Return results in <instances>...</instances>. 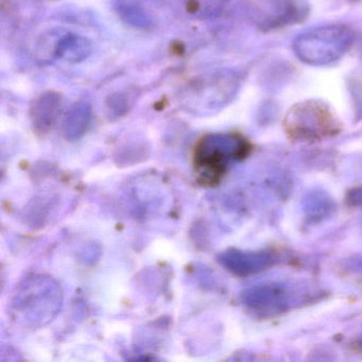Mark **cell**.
Masks as SVG:
<instances>
[{
  "label": "cell",
  "mask_w": 362,
  "mask_h": 362,
  "mask_svg": "<svg viewBox=\"0 0 362 362\" xmlns=\"http://www.w3.org/2000/svg\"><path fill=\"white\" fill-rule=\"evenodd\" d=\"M39 47V54H43V58H58L69 63L83 62L92 52L88 39L64 30L50 31L43 35Z\"/></svg>",
  "instance_id": "cell-5"
},
{
  "label": "cell",
  "mask_w": 362,
  "mask_h": 362,
  "mask_svg": "<svg viewBox=\"0 0 362 362\" xmlns=\"http://www.w3.org/2000/svg\"><path fill=\"white\" fill-rule=\"evenodd\" d=\"M303 207L309 219L317 221L329 215L334 209V204L327 194L317 190V192H309L305 197Z\"/></svg>",
  "instance_id": "cell-10"
},
{
  "label": "cell",
  "mask_w": 362,
  "mask_h": 362,
  "mask_svg": "<svg viewBox=\"0 0 362 362\" xmlns=\"http://www.w3.org/2000/svg\"><path fill=\"white\" fill-rule=\"evenodd\" d=\"M64 293L50 275L33 274L14 288L9 300L12 321L23 328L37 329L52 323L62 310Z\"/></svg>",
  "instance_id": "cell-1"
},
{
  "label": "cell",
  "mask_w": 362,
  "mask_h": 362,
  "mask_svg": "<svg viewBox=\"0 0 362 362\" xmlns=\"http://www.w3.org/2000/svg\"><path fill=\"white\" fill-rule=\"evenodd\" d=\"M303 42L311 44L310 47L315 48L313 52L307 54V60L315 62H329L342 54L344 46L346 45V35L340 29H321L317 35L303 37Z\"/></svg>",
  "instance_id": "cell-7"
},
{
  "label": "cell",
  "mask_w": 362,
  "mask_h": 362,
  "mask_svg": "<svg viewBox=\"0 0 362 362\" xmlns=\"http://www.w3.org/2000/svg\"><path fill=\"white\" fill-rule=\"evenodd\" d=\"M90 118L92 109L88 103L80 101L71 105L63 120V137L69 141H76L81 139L88 130Z\"/></svg>",
  "instance_id": "cell-9"
},
{
  "label": "cell",
  "mask_w": 362,
  "mask_h": 362,
  "mask_svg": "<svg viewBox=\"0 0 362 362\" xmlns=\"http://www.w3.org/2000/svg\"><path fill=\"white\" fill-rule=\"evenodd\" d=\"M346 202L349 206H362V186L354 188L347 194Z\"/></svg>",
  "instance_id": "cell-11"
},
{
  "label": "cell",
  "mask_w": 362,
  "mask_h": 362,
  "mask_svg": "<svg viewBox=\"0 0 362 362\" xmlns=\"http://www.w3.org/2000/svg\"><path fill=\"white\" fill-rule=\"evenodd\" d=\"M218 262L233 274L245 277L270 268L276 262V257L270 251H241L233 249L220 254Z\"/></svg>",
  "instance_id": "cell-6"
},
{
  "label": "cell",
  "mask_w": 362,
  "mask_h": 362,
  "mask_svg": "<svg viewBox=\"0 0 362 362\" xmlns=\"http://www.w3.org/2000/svg\"><path fill=\"white\" fill-rule=\"evenodd\" d=\"M286 128L296 141H319L338 132L336 120L317 103H306L294 109L286 120Z\"/></svg>",
  "instance_id": "cell-4"
},
{
  "label": "cell",
  "mask_w": 362,
  "mask_h": 362,
  "mask_svg": "<svg viewBox=\"0 0 362 362\" xmlns=\"http://www.w3.org/2000/svg\"><path fill=\"white\" fill-rule=\"evenodd\" d=\"M62 110V97L54 92L42 94L33 101L30 109V120L35 132L45 134L52 130Z\"/></svg>",
  "instance_id": "cell-8"
},
{
  "label": "cell",
  "mask_w": 362,
  "mask_h": 362,
  "mask_svg": "<svg viewBox=\"0 0 362 362\" xmlns=\"http://www.w3.org/2000/svg\"><path fill=\"white\" fill-rule=\"evenodd\" d=\"M305 296L304 292L291 284L269 281L245 289L241 293V302L253 313L271 317L289 310L294 305H300Z\"/></svg>",
  "instance_id": "cell-3"
},
{
  "label": "cell",
  "mask_w": 362,
  "mask_h": 362,
  "mask_svg": "<svg viewBox=\"0 0 362 362\" xmlns=\"http://www.w3.org/2000/svg\"><path fill=\"white\" fill-rule=\"evenodd\" d=\"M251 145L237 133L207 134L197 144L194 165L199 181L203 185L220 183L228 165L239 162L249 156Z\"/></svg>",
  "instance_id": "cell-2"
},
{
  "label": "cell",
  "mask_w": 362,
  "mask_h": 362,
  "mask_svg": "<svg viewBox=\"0 0 362 362\" xmlns=\"http://www.w3.org/2000/svg\"><path fill=\"white\" fill-rule=\"evenodd\" d=\"M360 345H361V347H362V337H361V339H360Z\"/></svg>",
  "instance_id": "cell-12"
}]
</instances>
